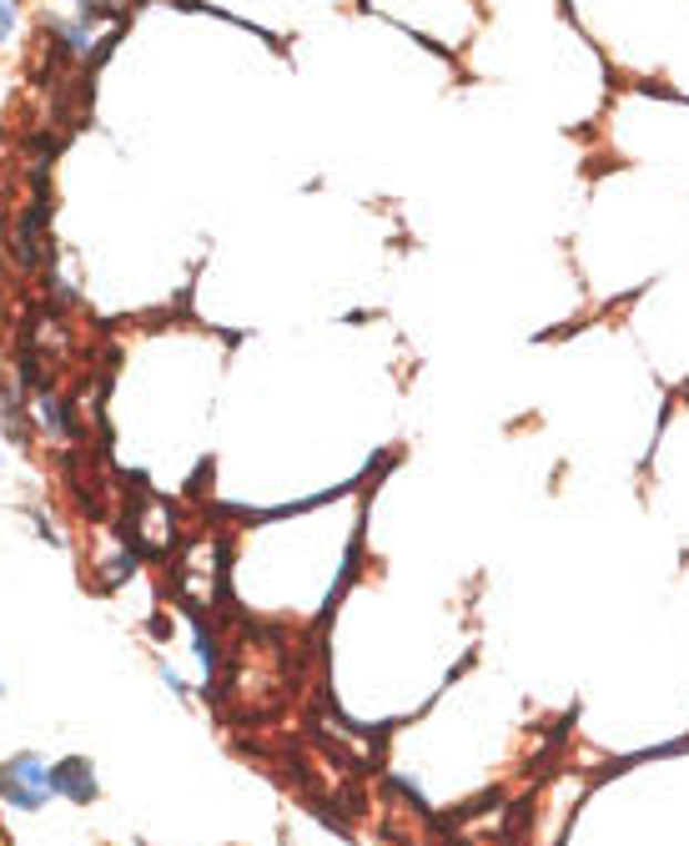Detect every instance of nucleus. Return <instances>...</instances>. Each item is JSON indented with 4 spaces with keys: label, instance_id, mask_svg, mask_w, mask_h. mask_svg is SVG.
Instances as JSON below:
<instances>
[{
    "label": "nucleus",
    "instance_id": "nucleus-3",
    "mask_svg": "<svg viewBox=\"0 0 689 846\" xmlns=\"http://www.w3.org/2000/svg\"><path fill=\"white\" fill-rule=\"evenodd\" d=\"M197 660H202V675H217V645H212L207 630H197Z\"/></svg>",
    "mask_w": 689,
    "mask_h": 846
},
{
    "label": "nucleus",
    "instance_id": "nucleus-4",
    "mask_svg": "<svg viewBox=\"0 0 689 846\" xmlns=\"http://www.w3.org/2000/svg\"><path fill=\"white\" fill-rule=\"evenodd\" d=\"M11 31H16V0H0V45L11 41Z\"/></svg>",
    "mask_w": 689,
    "mask_h": 846
},
{
    "label": "nucleus",
    "instance_id": "nucleus-1",
    "mask_svg": "<svg viewBox=\"0 0 689 846\" xmlns=\"http://www.w3.org/2000/svg\"><path fill=\"white\" fill-rule=\"evenodd\" d=\"M51 796H55L51 766H45L41 756L21 751V756L0 761V802H6V806H16V812H41Z\"/></svg>",
    "mask_w": 689,
    "mask_h": 846
},
{
    "label": "nucleus",
    "instance_id": "nucleus-2",
    "mask_svg": "<svg viewBox=\"0 0 689 846\" xmlns=\"http://www.w3.org/2000/svg\"><path fill=\"white\" fill-rule=\"evenodd\" d=\"M51 786H55V796H66V802H76V806H86V802H96L101 796V786H96V766H91L86 756H61L51 766Z\"/></svg>",
    "mask_w": 689,
    "mask_h": 846
}]
</instances>
